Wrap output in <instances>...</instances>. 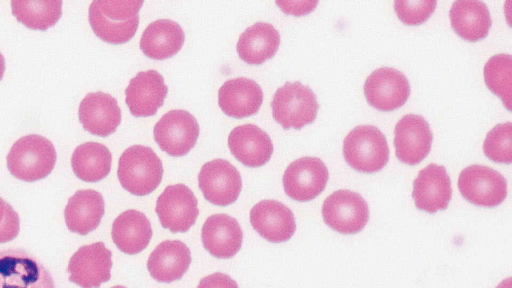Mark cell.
I'll return each mask as SVG.
<instances>
[{
    "label": "cell",
    "mask_w": 512,
    "mask_h": 288,
    "mask_svg": "<svg viewBox=\"0 0 512 288\" xmlns=\"http://www.w3.org/2000/svg\"><path fill=\"white\" fill-rule=\"evenodd\" d=\"M139 0H96L89 6L88 18L95 35L118 45L131 40L138 28Z\"/></svg>",
    "instance_id": "6da1fadb"
},
{
    "label": "cell",
    "mask_w": 512,
    "mask_h": 288,
    "mask_svg": "<svg viewBox=\"0 0 512 288\" xmlns=\"http://www.w3.org/2000/svg\"><path fill=\"white\" fill-rule=\"evenodd\" d=\"M6 160L12 176L24 182H35L52 172L57 154L50 140L38 134H29L12 145Z\"/></svg>",
    "instance_id": "7a4b0ae2"
},
{
    "label": "cell",
    "mask_w": 512,
    "mask_h": 288,
    "mask_svg": "<svg viewBox=\"0 0 512 288\" xmlns=\"http://www.w3.org/2000/svg\"><path fill=\"white\" fill-rule=\"evenodd\" d=\"M117 176L126 191L136 196H145L161 183L163 165L150 147L133 145L121 154Z\"/></svg>",
    "instance_id": "3957f363"
},
{
    "label": "cell",
    "mask_w": 512,
    "mask_h": 288,
    "mask_svg": "<svg viewBox=\"0 0 512 288\" xmlns=\"http://www.w3.org/2000/svg\"><path fill=\"white\" fill-rule=\"evenodd\" d=\"M343 156L354 170L372 174L388 163L389 147L384 134L377 127L360 125L345 137Z\"/></svg>",
    "instance_id": "277c9868"
},
{
    "label": "cell",
    "mask_w": 512,
    "mask_h": 288,
    "mask_svg": "<svg viewBox=\"0 0 512 288\" xmlns=\"http://www.w3.org/2000/svg\"><path fill=\"white\" fill-rule=\"evenodd\" d=\"M272 116L284 129H301L317 117V98L308 86L286 82L278 88L271 101Z\"/></svg>",
    "instance_id": "5b68a950"
},
{
    "label": "cell",
    "mask_w": 512,
    "mask_h": 288,
    "mask_svg": "<svg viewBox=\"0 0 512 288\" xmlns=\"http://www.w3.org/2000/svg\"><path fill=\"white\" fill-rule=\"evenodd\" d=\"M0 288H55L50 272L30 253L0 251Z\"/></svg>",
    "instance_id": "8992f818"
},
{
    "label": "cell",
    "mask_w": 512,
    "mask_h": 288,
    "mask_svg": "<svg viewBox=\"0 0 512 288\" xmlns=\"http://www.w3.org/2000/svg\"><path fill=\"white\" fill-rule=\"evenodd\" d=\"M458 189L465 200L486 208L500 205L507 196V182L504 176L490 167L478 164L461 171Z\"/></svg>",
    "instance_id": "52a82bcc"
},
{
    "label": "cell",
    "mask_w": 512,
    "mask_h": 288,
    "mask_svg": "<svg viewBox=\"0 0 512 288\" xmlns=\"http://www.w3.org/2000/svg\"><path fill=\"white\" fill-rule=\"evenodd\" d=\"M153 135L162 151L172 157H180L195 146L199 124L188 111L175 109L160 118L154 126Z\"/></svg>",
    "instance_id": "ba28073f"
},
{
    "label": "cell",
    "mask_w": 512,
    "mask_h": 288,
    "mask_svg": "<svg viewBox=\"0 0 512 288\" xmlns=\"http://www.w3.org/2000/svg\"><path fill=\"white\" fill-rule=\"evenodd\" d=\"M324 222L341 234L360 232L368 222L369 208L363 197L350 190H337L323 202Z\"/></svg>",
    "instance_id": "9c48e42d"
},
{
    "label": "cell",
    "mask_w": 512,
    "mask_h": 288,
    "mask_svg": "<svg viewBox=\"0 0 512 288\" xmlns=\"http://www.w3.org/2000/svg\"><path fill=\"white\" fill-rule=\"evenodd\" d=\"M155 211L162 227L173 233L187 232L199 215L198 201L184 184L167 186L156 201Z\"/></svg>",
    "instance_id": "30bf717a"
},
{
    "label": "cell",
    "mask_w": 512,
    "mask_h": 288,
    "mask_svg": "<svg viewBox=\"0 0 512 288\" xmlns=\"http://www.w3.org/2000/svg\"><path fill=\"white\" fill-rule=\"evenodd\" d=\"M198 186L208 202L225 207L238 199L242 179L239 171L229 161L214 159L200 169Z\"/></svg>",
    "instance_id": "8fae6325"
},
{
    "label": "cell",
    "mask_w": 512,
    "mask_h": 288,
    "mask_svg": "<svg viewBox=\"0 0 512 288\" xmlns=\"http://www.w3.org/2000/svg\"><path fill=\"white\" fill-rule=\"evenodd\" d=\"M112 252L103 242L80 247L70 258L69 280L81 288H99L111 278Z\"/></svg>",
    "instance_id": "7c38bea8"
},
{
    "label": "cell",
    "mask_w": 512,
    "mask_h": 288,
    "mask_svg": "<svg viewBox=\"0 0 512 288\" xmlns=\"http://www.w3.org/2000/svg\"><path fill=\"white\" fill-rule=\"evenodd\" d=\"M328 178V169L320 158L302 157L286 168L283 175V188L291 199L307 202L323 192Z\"/></svg>",
    "instance_id": "4fadbf2b"
},
{
    "label": "cell",
    "mask_w": 512,
    "mask_h": 288,
    "mask_svg": "<svg viewBox=\"0 0 512 288\" xmlns=\"http://www.w3.org/2000/svg\"><path fill=\"white\" fill-rule=\"evenodd\" d=\"M363 90L370 106L390 112L406 103L411 88L402 72L391 67H381L367 77Z\"/></svg>",
    "instance_id": "5bb4252c"
},
{
    "label": "cell",
    "mask_w": 512,
    "mask_h": 288,
    "mask_svg": "<svg viewBox=\"0 0 512 288\" xmlns=\"http://www.w3.org/2000/svg\"><path fill=\"white\" fill-rule=\"evenodd\" d=\"M432 141L429 124L420 115H405L395 126V154L404 164L413 166L424 160L430 152Z\"/></svg>",
    "instance_id": "9a60e30c"
},
{
    "label": "cell",
    "mask_w": 512,
    "mask_h": 288,
    "mask_svg": "<svg viewBox=\"0 0 512 288\" xmlns=\"http://www.w3.org/2000/svg\"><path fill=\"white\" fill-rule=\"evenodd\" d=\"M168 87L163 76L156 70L137 73L125 90V102L135 117H149L156 114L167 96Z\"/></svg>",
    "instance_id": "2e32d148"
},
{
    "label": "cell",
    "mask_w": 512,
    "mask_h": 288,
    "mask_svg": "<svg viewBox=\"0 0 512 288\" xmlns=\"http://www.w3.org/2000/svg\"><path fill=\"white\" fill-rule=\"evenodd\" d=\"M412 197L419 210L434 214L445 210L452 197L451 180L444 166L429 164L413 182Z\"/></svg>",
    "instance_id": "e0dca14e"
},
{
    "label": "cell",
    "mask_w": 512,
    "mask_h": 288,
    "mask_svg": "<svg viewBox=\"0 0 512 288\" xmlns=\"http://www.w3.org/2000/svg\"><path fill=\"white\" fill-rule=\"evenodd\" d=\"M250 223L253 229L265 240L281 243L289 240L295 230L293 212L276 200H262L250 210Z\"/></svg>",
    "instance_id": "ac0fdd59"
},
{
    "label": "cell",
    "mask_w": 512,
    "mask_h": 288,
    "mask_svg": "<svg viewBox=\"0 0 512 288\" xmlns=\"http://www.w3.org/2000/svg\"><path fill=\"white\" fill-rule=\"evenodd\" d=\"M79 121L90 134L107 137L121 122V109L117 100L104 92L88 93L80 102Z\"/></svg>",
    "instance_id": "d6986e66"
},
{
    "label": "cell",
    "mask_w": 512,
    "mask_h": 288,
    "mask_svg": "<svg viewBox=\"0 0 512 288\" xmlns=\"http://www.w3.org/2000/svg\"><path fill=\"white\" fill-rule=\"evenodd\" d=\"M228 147L236 160L250 168L265 165L274 150L268 134L254 124L235 127L228 136Z\"/></svg>",
    "instance_id": "ffe728a7"
},
{
    "label": "cell",
    "mask_w": 512,
    "mask_h": 288,
    "mask_svg": "<svg viewBox=\"0 0 512 288\" xmlns=\"http://www.w3.org/2000/svg\"><path fill=\"white\" fill-rule=\"evenodd\" d=\"M201 240L205 250L213 257L228 259L240 250L243 231L235 218L227 214H214L204 222Z\"/></svg>",
    "instance_id": "44dd1931"
},
{
    "label": "cell",
    "mask_w": 512,
    "mask_h": 288,
    "mask_svg": "<svg viewBox=\"0 0 512 288\" xmlns=\"http://www.w3.org/2000/svg\"><path fill=\"white\" fill-rule=\"evenodd\" d=\"M263 91L252 79L238 77L225 81L218 91V104L229 117L242 119L258 112Z\"/></svg>",
    "instance_id": "7402d4cb"
},
{
    "label": "cell",
    "mask_w": 512,
    "mask_h": 288,
    "mask_svg": "<svg viewBox=\"0 0 512 288\" xmlns=\"http://www.w3.org/2000/svg\"><path fill=\"white\" fill-rule=\"evenodd\" d=\"M191 264L188 246L180 240H165L151 252L147 269L158 282L171 283L180 280Z\"/></svg>",
    "instance_id": "603a6c76"
},
{
    "label": "cell",
    "mask_w": 512,
    "mask_h": 288,
    "mask_svg": "<svg viewBox=\"0 0 512 288\" xmlns=\"http://www.w3.org/2000/svg\"><path fill=\"white\" fill-rule=\"evenodd\" d=\"M105 212L103 196L93 189L77 191L64 209L67 228L74 233L87 235L95 230Z\"/></svg>",
    "instance_id": "cb8c5ba5"
},
{
    "label": "cell",
    "mask_w": 512,
    "mask_h": 288,
    "mask_svg": "<svg viewBox=\"0 0 512 288\" xmlns=\"http://www.w3.org/2000/svg\"><path fill=\"white\" fill-rule=\"evenodd\" d=\"M184 41V31L177 22L170 19H158L145 28L139 45L141 51L148 58L164 60L176 55Z\"/></svg>",
    "instance_id": "d4e9b609"
},
{
    "label": "cell",
    "mask_w": 512,
    "mask_h": 288,
    "mask_svg": "<svg viewBox=\"0 0 512 288\" xmlns=\"http://www.w3.org/2000/svg\"><path fill=\"white\" fill-rule=\"evenodd\" d=\"M111 236L121 252L136 255L148 246L152 238L150 221L138 210H126L114 220Z\"/></svg>",
    "instance_id": "484cf974"
},
{
    "label": "cell",
    "mask_w": 512,
    "mask_h": 288,
    "mask_svg": "<svg viewBox=\"0 0 512 288\" xmlns=\"http://www.w3.org/2000/svg\"><path fill=\"white\" fill-rule=\"evenodd\" d=\"M449 17L456 34L470 42L484 39L492 25L489 9L481 1H455L450 8Z\"/></svg>",
    "instance_id": "4316f807"
},
{
    "label": "cell",
    "mask_w": 512,
    "mask_h": 288,
    "mask_svg": "<svg viewBox=\"0 0 512 288\" xmlns=\"http://www.w3.org/2000/svg\"><path fill=\"white\" fill-rule=\"evenodd\" d=\"M279 45L280 34L273 25L257 22L240 35L236 50L246 64L261 65L276 54Z\"/></svg>",
    "instance_id": "83f0119b"
},
{
    "label": "cell",
    "mask_w": 512,
    "mask_h": 288,
    "mask_svg": "<svg viewBox=\"0 0 512 288\" xmlns=\"http://www.w3.org/2000/svg\"><path fill=\"white\" fill-rule=\"evenodd\" d=\"M111 163L110 150L104 144L92 141L77 146L71 157L74 174L89 183L101 181L108 176Z\"/></svg>",
    "instance_id": "f1b7e54d"
},
{
    "label": "cell",
    "mask_w": 512,
    "mask_h": 288,
    "mask_svg": "<svg viewBox=\"0 0 512 288\" xmlns=\"http://www.w3.org/2000/svg\"><path fill=\"white\" fill-rule=\"evenodd\" d=\"M12 14L32 30L45 31L53 27L62 15L61 0L11 1Z\"/></svg>",
    "instance_id": "f546056e"
},
{
    "label": "cell",
    "mask_w": 512,
    "mask_h": 288,
    "mask_svg": "<svg viewBox=\"0 0 512 288\" xmlns=\"http://www.w3.org/2000/svg\"><path fill=\"white\" fill-rule=\"evenodd\" d=\"M512 59L510 54L492 56L484 66V80L488 89L497 95L507 110H511Z\"/></svg>",
    "instance_id": "4dcf8cb0"
},
{
    "label": "cell",
    "mask_w": 512,
    "mask_h": 288,
    "mask_svg": "<svg viewBox=\"0 0 512 288\" xmlns=\"http://www.w3.org/2000/svg\"><path fill=\"white\" fill-rule=\"evenodd\" d=\"M485 156L496 163L510 164L512 161V124H497L492 128L483 143Z\"/></svg>",
    "instance_id": "1f68e13d"
},
{
    "label": "cell",
    "mask_w": 512,
    "mask_h": 288,
    "mask_svg": "<svg viewBox=\"0 0 512 288\" xmlns=\"http://www.w3.org/2000/svg\"><path fill=\"white\" fill-rule=\"evenodd\" d=\"M437 2L432 0L395 1L394 9L406 25L414 26L424 23L435 11Z\"/></svg>",
    "instance_id": "d6a6232c"
},
{
    "label": "cell",
    "mask_w": 512,
    "mask_h": 288,
    "mask_svg": "<svg viewBox=\"0 0 512 288\" xmlns=\"http://www.w3.org/2000/svg\"><path fill=\"white\" fill-rule=\"evenodd\" d=\"M19 230L18 213L0 197V243H7L15 239Z\"/></svg>",
    "instance_id": "836d02e7"
},
{
    "label": "cell",
    "mask_w": 512,
    "mask_h": 288,
    "mask_svg": "<svg viewBox=\"0 0 512 288\" xmlns=\"http://www.w3.org/2000/svg\"><path fill=\"white\" fill-rule=\"evenodd\" d=\"M197 288H238V285L229 275L216 272L202 278Z\"/></svg>",
    "instance_id": "e575fe53"
},
{
    "label": "cell",
    "mask_w": 512,
    "mask_h": 288,
    "mask_svg": "<svg viewBox=\"0 0 512 288\" xmlns=\"http://www.w3.org/2000/svg\"><path fill=\"white\" fill-rule=\"evenodd\" d=\"M317 1H277L276 5L286 13L301 16L310 13L317 6Z\"/></svg>",
    "instance_id": "d590c367"
},
{
    "label": "cell",
    "mask_w": 512,
    "mask_h": 288,
    "mask_svg": "<svg viewBox=\"0 0 512 288\" xmlns=\"http://www.w3.org/2000/svg\"><path fill=\"white\" fill-rule=\"evenodd\" d=\"M5 72V59L0 52V80L3 78Z\"/></svg>",
    "instance_id": "8d00e7d4"
},
{
    "label": "cell",
    "mask_w": 512,
    "mask_h": 288,
    "mask_svg": "<svg viewBox=\"0 0 512 288\" xmlns=\"http://www.w3.org/2000/svg\"><path fill=\"white\" fill-rule=\"evenodd\" d=\"M511 279L508 278L505 281H503L497 288H511Z\"/></svg>",
    "instance_id": "74e56055"
},
{
    "label": "cell",
    "mask_w": 512,
    "mask_h": 288,
    "mask_svg": "<svg viewBox=\"0 0 512 288\" xmlns=\"http://www.w3.org/2000/svg\"><path fill=\"white\" fill-rule=\"evenodd\" d=\"M111 288H126V287H124V286H122V285H116V286H113V287H111Z\"/></svg>",
    "instance_id": "f35d334b"
}]
</instances>
